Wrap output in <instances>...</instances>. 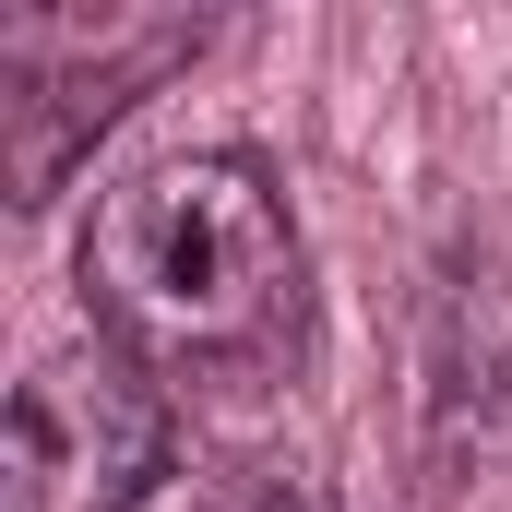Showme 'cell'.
<instances>
[{
    "label": "cell",
    "mask_w": 512,
    "mask_h": 512,
    "mask_svg": "<svg viewBox=\"0 0 512 512\" xmlns=\"http://www.w3.org/2000/svg\"><path fill=\"white\" fill-rule=\"evenodd\" d=\"M84 322L155 382H286L310 358V227L262 143H179L96 191L72 239Z\"/></svg>",
    "instance_id": "6da1fadb"
},
{
    "label": "cell",
    "mask_w": 512,
    "mask_h": 512,
    "mask_svg": "<svg viewBox=\"0 0 512 512\" xmlns=\"http://www.w3.org/2000/svg\"><path fill=\"white\" fill-rule=\"evenodd\" d=\"M203 48V24L179 12H12L0 24V155H12V203H60L84 143L120 120L143 84H167Z\"/></svg>",
    "instance_id": "7a4b0ae2"
},
{
    "label": "cell",
    "mask_w": 512,
    "mask_h": 512,
    "mask_svg": "<svg viewBox=\"0 0 512 512\" xmlns=\"http://www.w3.org/2000/svg\"><path fill=\"white\" fill-rule=\"evenodd\" d=\"M203 512H334V501L310 489V465H239Z\"/></svg>",
    "instance_id": "277c9868"
},
{
    "label": "cell",
    "mask_w": 512,
    "mask_h": 512,
    "mask_svg": "<svg viewBox=\"0 0 512 512\" xmlns=\"http://www.w3.org/2000/svg\"><path fill=\"white\" fill-rule=\"evenodd\" d=\"M12 441H24V477H72L84 512H143L179 477V393L131 346L84 334L12 393Z\"/></svg>",
    "instance_id": "3957f363"
}]
</instances>
